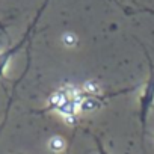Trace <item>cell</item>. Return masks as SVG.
I'll list each match as a JSON object with an SVG mask.
<instances>
[{
    "instance_id": "6da1fadb",
    "label": "cell",
    "mask_w": 154,
    "mask_h": 154,
    "mask_svg": "<svg viewBox=\"0 0 154 154\" xmlns=\"http://www.w3.org/2000/svg\"><path fill=\"white\" fill-rule=\"evenodd\" d=\"M24 41L26 39H23L17 47H14V48H11V50H8V51H3V53H0V77H3V74H5V68H6V65H8V60L11 59V56H14V53L21 47V44H24Z\"/></svg>"
},
{
    "instance_id": "7a4b0ae2",
    "label": "cell",
    "mask_w": 154,
    "mask_h": 154,
    "mask_svg": "<svg viewBox=\"0 0 154 154\" xmlns=\"http://www.w3.org/2000/svg\"><path fill=\"white\" fill-rule=\"evenodd\" d=\"M79 109V106H77L75 103H74V100L72 98H68L65 103H62L56 110L57 112H60L62 115H75V110Z\"/></svg>"
},
{
    "instance_id": "3957f363",
    "label": "cell",
    "mask_w": 154,
    "mask_h": 154,
    "mask_svg": "<svg viewBox=\"0 0 154 154\" xmlns=\"http://www.w3.org/2000/svg\"><path fill=\"white\" fill-rule=\"evenodd\" d=\"M98 101H97V98H94V97H85V100L82 101V104L79 106V109H82V110H94L95 107H98Z\"/></svg>"
},
{
    "instance_id": "277c9868",
    "label": "cell",
    "mask_w": 154,
    "mask_h": 154,
    "mask_svg": "<svg viewBox=\"0 0 154 154\" xmlns=\"http://www.w3.org/2000/svg\"><path fill=\"white\" fill-rule=\"evenodd\" d=\"M63 139L62 137H59V136H54V137H51L50 139V142H48V146H50V149L51 151H54V152H57V151H60L62 148H63Z\"/></svg>"
},
{
    "instance_id": "5b68a950",
    "label": "cell",
    "mask_w": 154,
    "mask_h": 154,
    "mask_svg": "<svg viewBox=\"0 0 154 154\" xmlns=\"http://www.w3.org/2000/svg\"><path fill=\"white\" fill-rule=\"evenodd\" d=\"M62 42H63V45H66V47H74V45L77 44V36H75L74 33H71V32H65V33L62 35Z\"/></svg>"
},
{
    "instance_id": "8992f818",
    "label": "cell",
    "mask_w": 154,
    "mask_h": 154,
    "mask_svg": "<svg viewBox=\"0 0 154 154\" xmlns=\"http://www.w3.org/2000/svg\"><path fill=\"white\" fill-rule=\"evenodd\" d=\"M83 91H85L86 94H89V95H95V94H98V92H100V86H98L95 82L88 80V82L83 85Z\"/></svg>"
},
{
    "instance_id": "52a82bcc",
    "label": "cell",
    "mask_w": 154,
    "mask_h": 154,
    "mask_svg": "<svg viewBox=\"0 0 154 154\" xmlns=\"http://www.w3.org/2000/svg\"><path fill=\"white\" fill-rule=\"evenodd\" d=\"M63 121H65V124H68V125H75V124H77L75 115H63Z\"/></svg>"
},
{
    "instance_id": "ba28073f",
    "label": "cell",
    "mask_w": 154,
    "mask_h": 154,
    "mask_svg": "<svg viewBox=\"0 0 154 154\" xmlns=\"http://www.w3.org/2000/svg\"><path fill=\"white\" fill-rule=\"evenodd\" d=\"M95 140H97V146H98V151H100V154H109V152H106V149L103 148V145H101V142L95 137Z\"/></svg>"
}]
</instances>
